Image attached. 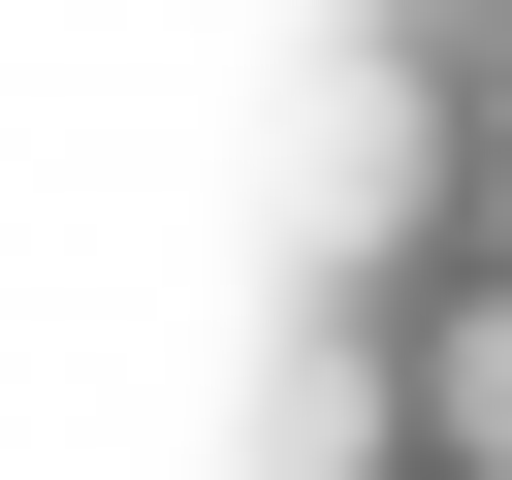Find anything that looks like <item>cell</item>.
Wrapping results in <instances>:
<instances>
[{
	"label": "cell",
	"mask_w": 512,
	"mask_h": 480,
	"mask_svg": "<svg viewBox=\"0 0 512 480\" xmlns=\"http://www.w3.org/2000/svg\"><path fill=\"white\" fill-rule=\"evenodd\" d=\"M416 224H448V64L352 32V64H320V256H416Z\"/></svg>",
	"instance_id": "6da1fadb"
},
{
	"label": "cell",
	"mask_w": 512,
	"mask_h": 480,
	"mask_svg": "<svg viewBox=\"0 0 512 480\" xmlns=\"http://www.w3.org/2000/svg\"><path fill=\"white\" fill-rule=\"evenodd\" d=\"M256 448H288V480H384V448H416V320H320V352H288V416H256Z\"/></svg>",
	"instance_id": "7a4b0ae2"
},
{
	"label": "cell",
	"mask_w": 512,
	"mask_h": 480,
	"mask_svg": "<svg viewBox=\"0 0 512 480\" xmlns=\"http://www.w3.org/2000/svg\"><path fill=\"white\" fill-rule=\"evenodd\" d=\"M416 448H448V480H512V288H448V320H416Z\"/></svg>",
	"instance_id": "3957f363"
}]
</instances>
